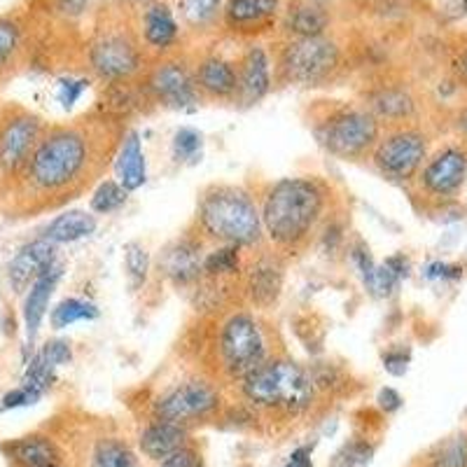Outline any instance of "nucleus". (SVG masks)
<instances>
[{
    "mask_svg": "<svg viewBox=\"0 0 467 467\" xmlns=\"http://www.w3.org/2000/svg\"><path fill=\"white\" fill-rule=\"evenodd\" d=\"M160 467H203V458L197 449L182 446L181 451H175L169 458H164L160 462Z\"/></svg>",
    "mask_w": 467,
    "mask_h": 467,
    "instance_id": "a19ab883",
    "label": "nucleus"
},
{
    "mask_svg": "<svg viewBox=\"0 0 467 467\" xmlns=\"http://www.w3.org/2000/svg\"><path fill=\"white\" fill-rule=\"evenodd\" d=\"M329 26V15L316 0H297L283 12V28L292 37L325 36Z\"/></svg>",
    "mask_w": 467,
    "mask_h": 467,
    "instance_id": "4be33fe9",
    "label": "nucleus"
},
{
    "mask_svg": "<svg viewBox=\"0 0 467 467\" xmlns=\"http://www.w3.org/2000/svg\"><path fill=\"white\" fill-rule=\"evenodd\" d=\"M199 223L203 232L224 245H255L260 244L262 215L248 192L239 187H213L199 203Z\"/></svg>",
    "mask_w": 467,
    "mask_h": 467,
    "instance_id": "20e7f679",
    "label": "nucleus"
},
{
    "mask_svg": "<svg viewBox=\"0 0 467 467\" xmlns=\"http://www.w3.org/2000/svg\"><path fill=\"white\" fill-rule=\"evenodd\" d=\"M425 154H428V143L423 133L414 129H402L379 140L374 164L393 181H409L423 166Z\"/></svg>",
    "mask_w": 467,
    "mask_h": 467,
    "instance_id": "9b49d317",
    "label": "nucleus"
},
{
    "mask_svg": "<svg viewBox=\"0 0 467 467\" xmlns=\"http://www.w3.org/2000/svg\"><path fill=\"white\" fill-rule=\"evenodd\" d=\"M47 467H64V461H61V462H54V465H47Z\"/></svg>",
    "mask_w": 467,
    "mask_h": 467,
    "instance_id": "3c124183",
    "label": "nucleus"
},
{
    "mask_svg": "<svg viewBox=\"0 0 467 467\" xmlns=\"http://www.w3.org/2000/svg\"><path fill=\"white\" fill-rule=\"evenodd\" d=\"M129 192L124 190L117 181H106L96 187V192L91 194V211L108 215V213H115L127 203Z\"/></svg>",
    "mask_w": 467,
    "mask_h": 467,
    "instance_id": "473e14b6",
    "label": "nucleus"
},
{
    "mask_svg": "<svg viewBox=\"0 0 467 467\" xmlns=\"http://www.w3.org/2000/svg\"><path fill=\"white\" fill-rule=\"evenodd\" d=\"M96 318H99V308L80 297H68L58 302L49 314V323L54 329H66L75 323H89Z\"/></svg>",
    "mask_w": 467,
    "mask_h": 467,
    "instance_id": "c756f323",
    "label": "nucleus"
},
{
    "mask_svg": "<svg viewBox=\"0 0 467 467\" xmlns=\"http://www.w3.org/2000/svg\"><path fill=\"white\" fill-rule=\"evenodd\" d=\"M220 362L232 379H245L266 362V341L257 320L248 314H236L223 325L218 339Z\"/></svg>",
    "mask_w": 467,
    "mask_h": 467,
    "instance_id": "39448f33",
    "label": "nucleus"
},
{
    "mask_svg": "<svg viewBox=\"0 0 467 467\" xmlns=\"http://www.w3.org/2000/svg\"><path fill=\"white\" fill-rule=\"evenodd\" d=\"M43 133V119L22 108L7 110L0 117V175L3 178H16L24 173Z\"/></svg>",
    "mask_w": 467,
    "mask_h": 467,
    "instance_id": "6e6552de",
    "label": "nucleus"
},
{
    "mask_svg": "<svg viewBox=\"0 0 467 467\" xmlns=\"http://www.w3.org/2000/svg\"><path fill=\"white\" fill-rule=\"evenodd\" d=\"M87 166V140L75 129L45 131L33 150L22 178L26 185L43 194L66 190L73 185Z\"/></svg>",
    "mask_w": 467,
    "mask_h": 467,
    "instance_id": "f03ea898",
    "label": "nucleus"
},
{
    "mask_svg": "<svg viewBox=\"0 0 467 467\" xmlns=\"http://www.w3.org/2000/svg\"><path fill=\"white\" fill-rule=\"evenodd\" d=\"M178 10L190 26L202 28L218 16L220 0H178Z\"/></svg>",
    "mask_w": 467,
    "mask_h": 467,
    "instance_id": "f704fd0d",
    "label": "nucleus"
},
{
    "mask_svg": "<svg viewBox=\"0 0 467 467\" xmlns=\"http://www.w3.org/2000/svg\"><path fill=\"white\" fill-rule=\"evenodd\" d=\"M271 89V58L265 52V47L253 45L245 49L236 66V94L234 99L241 106H255L269 94Z\"/></svg>",
    "mask_w": 467,
    "mask_h": 467,
    "instance_id": "4468645a",
    "label": "nucleus"
},
{
    "mask_svg": "<svg viewBox=\"0 0 467 467\" xmlns=\"http://www.w3.org/2000/svg\"><path fill=\"white\" fill-rule=\"evenodd\" d=\"M379 404H381L386 411H395V409H400V404H402V398L395 393L393 388H383L381 393H379Z\"/></svg>",
    "mask_w": 467,
    "mask_h": 467,
    "instance_id": "49530a36",
    "label": "nucleus"
},
{
    "mask_svg": "<svg viewBox=\"0 0 467 467\" xmlns=\"http://www.w3.org/2000/svg\"><path fill=\"white\" fill-rule=\"evenodd\" d=\"M425 276L431 278V281H437V278H456V276H461V274H458V269L456 266H449V265H444V262H432L431 266H428V269H425Z\"/></svg>",
    "mask_w": 467,
    "mask_h": 467,
    "instance_id": "c03bdc74",
    "label": "nucleus"
},
{
    "mask_svg": "<svg viewBox=\"0 0 467 467\" xmlns=\"http://www.w3.org/2000/svg\"><path fill=\"white\" fill-rule=\"evenodd\" d=\"M85 89H87V82L80 80V78H64V80H58V89H57L58 103H61L64 108H73L75 103L82 99Z\"/></svg>",
    "mask_w": 467,
    "mask_h": 467,
    "instance_id": "58836bf2",
    "label": "nucleus"
},
{
    "mask_svg": "<svg viewBox=\"0 0 467 467\" xmlns=\"http://www.w3.org/2000/svg\"><path fill=\"white\" fill-rule=\"evenodd\" d=\"M133 3H140V0H133Z\"/></svg>",
    "mask_w": 467,
    "mask_h": 467,
    "instance_id": "603ef678",
    "label": "nucleus"
},
{
    "mask_svg": "<svg viewBox=\"0 0 467 467\" xmlns=\"http://www.w3.org/2000/svg\"><path fill=\"white\" fill-rule=\"evenodd\" d=\"M117 182L127 192H136L148 181V164H145V152L140 136L136 131H129L122 148L117 152L115 160Z\"/></svg>",
    "mask_w": 467,
    "mask_h": 467,
    "instance_id": "412c9836",
    "label": "nucleus"
},
{
    "mask_svg": "<svg viewBox=\"0 0 467 467\" xmlns=\"http://www.w3.org/2000/svg\"><path fill=\"white\" fill-rule=\"evenodd\" d=\"M425 467H467V432L446 437L428 453Z\"/></svg>",
    "mask_w": 467,
    "mask_h": 467,
    "instance_id": "2f4dec72",
    "label": "nucleus"
},
{
    "mask_svg": "<svg viewBox=\"0 0 467 467\" xmlns=\"http://www.w3.org/2000/svg\"><path fill=\"white\" fill-rule=\"evenodd\" d=\"M369 106H372L369 112H372L377 119H390V122L407 119V117L414 115L416 110L414 99H411L404 89H398V87L379 89L377 94L369 99Z\"/></svg>",
    "mask_w": 467,
    "mask_h": 467,
    "instance_id": "bb28decb",
    "label": "nucleus"
},
{
    "mask_svg": "<svg viewBox=\"0 0 467 467\" xmlns=\"http://www.w3.org/2000/svg\"><path fill=\"white\" fill-rule=\"evenodd\" d=\"M283 467H314V461H311V446H299V449H295Z\"/></svg>",
    "mask_w": 467,
    "mask_h": 467,
    "instance_id": "a18cd8bd",
    "label": "nucleus"
},
{
    "mask_svg": "<svg viewBox=\"0 0 467 467\" xmlns=\"http://www.w3.org/2000/svg\"><path fill=\"white\" fill-rule=\"evenodd\" d=\"M37 353H40V356H43L45 360H47L49 365H54V367L68 365V362L73 360V348H70V344L66 339L47 341V344L37 350Z\"/></svg>",
    "mask_w": 467,
    "mask_h": 467,
    "instance_id": "ea45409f",
    "label": "nucleus"
},
{
    "mask_svg": "<svg viewBox=\"0 0 467 467\" xmlns=\"http://www.w3.org/2000/svg\"><path fill=\"white\" fill-rule=\"evenodd\" d=\"M203 139L202 133L194 129H181L173 139V157L182 164H194L202 160Z\"/></svg>",
    "mask_w": 467,
    "mask_h": 467,
    "instance_id": "c9c22d12",
    "label": "nucleus"
},
{
    "mask_svg": "<svg viewBox=\"0 0 467 467\" xmlns=\"http://www.w3.org/2000/svg\"><path fill=\"white\" fill-rule=\"evenodd\" d=\"M164 276L169 278L173 285L185 287L197 283L203 274V255H202V244L192 239H182L171 244L164 250V255L160 260Z\"/></svg>",
    "mask_w": 467,
    "mask_h": 467,
    "instance_id": "f3484780",
    "label": "nucleus"
},
{
    "mask_svg": "<svg viewBox=\"0 0 467 467\" xmlns=\"http://www.w3.org/2000/svg\"><path fill=\"white\" fill-rule=\"evenodd\" d=\"M404 276H407V260L402 255L388 257L383 265H377L372 278L367 283V290L377 297H388V295H393Z\"/></svg>",
    "mask_w": 467,
    "mask_h": 467,
    "instance_id": "7c9ffc66",
    "label": "nucleus"
},
{
    "mask_svg": "<svg viewBox=\"0 0 467 467\" xmlns=\"http://www.w3.org/2000/svg\"><path fill=\"white\" fill-rule=\"evenodd\" d=\"M99 223H96V215L87 211H68L64 215L54 218L52 223L45 229L43 239L52 241L54 245L58 244H75V241L87 239L96 232Z\"/></svg>",
    "mask_w": 467,
    "mask_h": 467,
    "instance_id": "393cba45",
    "label": "nucleus"
},
{
    "mask_svg": "<svg viewBox=\"0 0 467 467\" xmlns=\"http://www.w3.org/2000/svg\"><path fill=\"white\" fill-rule=\"evenodd\" d=\"M57 265V245L47 239H36L16 250L7 265V283L15 295H26L28 287L43 276L49 266Z\"/></svg>",
    "mask_w": 467,
    "mask_h": 467,
    "instance_id": "ddd939ff",
    "label": "nucleus"
},
{
    "mask_svg": "<svg viewBox=\"0 0 467 467\" xmlns=\"http://www.w3.org/2000/svg\"><path fill=\"white\" fill-rule=\"evenodd\" d=\"M190 441V428L181 423H171V420H157L140 432V451L145 453V458L150 461H164L171 453L181 451L182 446H187Z\"/></svg>",
    "mask_w": 467,
    "mask_h": 467,
    "instance_id": "aec40b11",
    "label": "nucleus"
},
{
    "mask_svg": "<svg viewBox=\"0 0 467 467\" xmlns=\"http://www.w3.org/2000/svg\"><path fill=\"white\" fill-rule=\"evenodd\" d=\"M316 3H320V0H316Z\"/></svg>",
    "mask_w": 467,
    "mask_h": 467,
    "instance_id": "864d4df0",
    "label": "nucleus"
},
{
    "mask_svg": "<svg viewBox=\"0 0 467 467\" xmlns=\"http://www.w3.org/2000/svg\"><path fill=\"white\" fill-rule=\"evenodd\" d=\"M316 139L341 160L362 157L379 140V119L369 110H339L316 127Z\"/></svg>",
    "mask_w": 467,
    "mask_h": 467,
    "instance_id": "423d86ee",
    "label": "nucleus"
},
{
    "mask_svg": "<svg viewBox=\"0 0 467 467\" xmlns=\"http://www.w3.org/2000/svg\"><path fill=\"white\" fill-rule=\"evenodd\" d=\"M0 453L10 467H47L61 462V451L57 441L47 435H24L0 444Z\"/></svg>",
    "mask_w": 467,
    "mask_h": 467,
    "instance_id": "a211bd4d",
    "label": "nucleus"
},
{
    "mask_svg": "<svg viewBox=\"0 0 467 467\" xmlns=\"http://www.w3.org/2000/svg\"><path fill=\"white\" fill-rule=\"evenodd\" d=\"M220 407L218 390L206 381H185L171 388L169 393L161 395L152 407V416L157 420H171V423L190 425L213 416Z\"/></svg>",
    "mask_w": 467,
    "mask_h": 467,
    "instance_id": "1a4fd4ad",
    "label": "nucleus"
},
{
    "mask_svg": "<svg viewBox=\"0 0 467 467\" xmlns=\"http://www.w3.org/2000/svg\"><path fill=\"white\" fill-rule=\"evenodd\" d=\"M89 64L101 80L124 82L140 68V49L127 33L108 31L89 47Z\"/></svg>",
    "mask_w": 467,
    "mask_h": 467,
    "instance_id": "9d476101",
    "label": "nucleus"
},
{
    "mask_svg": "<svg viewBox=\"0 0 467 467\" xmlns=\"http://www.w3.org/2000/svg\"><path fill=\"white\" fill-rule=\"evenodd\" d=\"M241 266V255L236 245H223L203 257V274L208 276H232Z\"/></svg>",
    "mask_w": 467,
    "mask_h": 467,
    "instance_id": "72a5a7b5",
    "label": "nucleus"
},
{
    "mask_svg": "<svg viewBox=\"0 0 467 467\" xmlns=\"http://www.w3.org/2000/svg\"><path fill=\"white\" fill-rule=\"evenodd\" d=\"M223 16L236 33L265 31L281 16V0H227Z\"/></svg>",
    "mask_w": 467,
    "mask_h": 467,
    "instance_id": "dca6fc26",
    "label": "nucleus"
},
{
    "mask_svg": "<svg viewBox=\"0 0 467 467\" xmlns=\"http://www.w3.org/2000/svg\"><path fill=\"white\" fill-rule=\"evenodd\" d=\"M372 444H367L362 440H353V441H346L341 446L339 451L335 453L329 467H365L367 462L372 461Z\"/></svg>",
    "mask_w": 467,
    "mask_h": 467,
    "instance_id": "4c0bfd02",
    "label": "nucleus"
},
{
    "mask_svg": "<svg viewBox=\"0 0 467 467\" xmlns=\"http://www.w3.org/2000/svg\"><path fill=\"white\" fill-rule=\"evenodd\" d=\"M61 276H64V266L57 262V265L49 266L43 276L37 278V281L26 290L22 316H24V327H26V335L31 341L36 339L37 329H40L45 316H47L49 302H52L54 290H57Z\"/></svg>",
    "mask_w": 467,
    "mask_h": 467,
    "instance_id": "6ab92c4d",
    "label": "nucleus"
},
{
    "mask_svg": "<svg viewBox=\"0 0 467 467\" xmlns=\"http://www.w3.org/2000/svg\"><path fill=\"white\" fill-rule=\"evenodd\" d=\"M241 390L250 404L283 414H302L311 407L316 386L304 367L292 360H266L241 379Z\"/></svg>",
    "mask_w": 467,
    "mask_h": 467,
    "instance_id": "7ed1b4c3",
    "label": "nucleus"
},
{
    "mask_svg": "<svg viewBox=\"0 0 467 467\" xmlns=\"http://www.w3.org/2000/svg\"><path fill=\"white\" fill-rule=\"evenodd\" d=\"M178 19L161 0H154L143 12V40L152 49H169L178 40Z\"/></svg>",
    "mask_w": 467,
    "mask_h": 467,
    "instance_id": "b1692460",
    "label": "nucleus"
},
{
    "mask_svg": "<svg viewBox=\"0 0 467 467\" xmlns=\"http://www.w3.org/2000/svg\"><path fill=\"white\" fill-rule=\"evenodd\" d=\"M154 101L173 110H187L199 103V87L194 75L181 61H166L152 70L148 80Z\"/></svg>",
    "mask_w": 467,
    "mask_h": 467,
    "instance_id": "f8f14e48",
    "label": "nucleus"
},
{
    "mask_svg": "<svg viewBox=\"0 0 467 467\" xmlns=\"http://www.w3.org/2000/svg\"><path fill=\"white\" fill-rule=\"evenodd\" d=\"M58 7L64 12H68V15H80L82 7H85V0H61Z\"/></svg>",
    "mask_w": 467,
    "mask_h": 467,
    "instance_id": "de8ad7c7",
    "label": "nucleus"
},
{
    "mask_svg": "<svg viewBox=\"0 0 467 467\" xmlns=\"http://www.w3.org/2000/svg\"><path fill=\"white\" fill-rule=\"evenodd\" d=\"M339 66V47L335 40L292 37L281 54V70L285 80L299 87H316L325 82Z\"/></svg>",
    "mask_w": 467,
    "mask_h": 467,
    "instance_id": "0eeeda50",
    "label": "nucleus"
},
{
    "mask_svg": "<svg viewBox=\"0 0 467 467\" xmlns=\"http://www.w3.org/2000/svg\"><path fill=\"white\" fill-rule=\"evenodd\" d=\"M283 287V271L281 266L274 265L271 260H260L248 276V292L250 299L257 306H269L278 299Z\"/></svg>",
    "mask_w": 467,
    "mask_h": 467,
    "instance_id": "a878e982",
    "label": "nucleus"
},
{
    "mask_svg": "<svg viewBox=\"0 0 467 467\" xmlns=\"http://www.w3.org/2000/svg\"><path fill=\"white\" fill-rule=\"evenodd\" d=\"M37 395L31 393L28 388L24 386H16L12 388L10 393L3 395V400H0V409L3 411H7V409H19V407H31V404L37 402Z\"/></svg>",
    "mask_w": 467,
    "mask_h": 467,
    "instance_id": "79ce46f5",
    "label": "nucleus"
},
{
    "mask_svg": "<svg viewBox=\"0 0 467 467\" xmlns=\"http://www.w3.org/2000/svg\"><path fill=\"white\" fill-rule=\"evenodd\" d=\"M407 362H409L407 350H388L386 356H383V367H386L390 374H404Z\"/></svg>",
    "mask_w": 467,
    "mask_h": 467,
    "instance_id": "37998d69",
    "label": "nucleus"
},
{
    "mask_svg": "<svg viewBox=\"0 0 467 467\" xmlns=\"http://www.w3.org/2000/svg\"><path fill=\"white\" fill-rule=\"evenodd\" d=\"M124 269H127V276L133 287L143 285V283L148 281L150 271L148 250L140 244H129L127 248H124Z\"/></svg>",
    "mask_w": 467,
    "mask_h": 467,
    "instance_id": "e433bc0d",
    "label": "nucleus"
},
{
    "mask_svg": "<svg viewBox=\"0 0 467 467\" xmlns=\"http://www.w3.org/2000/svg\"><path fill=\"white\" fill-rule=\"evenodd\" d=\"M89 467H140L139 458L131 451L127 441L117 440V437H103L96 441L94 451H91Z\"/></svg>",
    "mask_w": 467,
    "mask_h": 467,
    "instance_id": "cd10ccee",
    "label": "nucleus"
},
{
    "mask_svg": "<svg viewBox=\"0 0 467 467\" xmlns=\"http://www.w3.org/2000/svg\"><path fill=\"white\" fill-rule=\"evenodd\" d=\"M458 129H461V133L467 139V110L458 117Z\"/></svg>",
    "mask_w": 467,
    "mask_h": 467,
    "instance_id": "8fccbe9b",
    "label": "nucleus"
},
{
    "mask_svg": "<svg viewBox=\"0 0 467 467\" xmlns=\"http://www.w3.org/2000/svg\"><path fill=\"white\" fill-rule=\"evenodd\" d=\"M197 87L213 99H234L236 94V66L224 57H208L194 73Z\"/></svg>",
    "mask_w": 467,
    "mask_h": 467,
    "instance_id": "5701e85b",
    "label": "nucleus"
},
{
    "mask_svg": "<svg viewBox=\"0 0 467 467\" xmlns=\"http://www.w3.org/2000/svg\"><path fill=\"white\" fill-rule=\"evenodd\" d=\"M467 178V154L458 148L437 152L420 173V185L435 197H451Z\"/></svg>",
    "mask_w": 467,
    "mask_h": 467,
    "instance_id": "2eb2a0df",
    "label": "nucleus"
},
{
    "mask_svg": "<svg viewBox=\"0 0 467 467\" xmlns=\"http://www.w3.org/2000/svg\"><path fill=\"white\" fill-rule=\"evenodd\" d=\"M24 49V26L10 15H0V75H5Z\"/></svg>",
    "mask_w": 467,
    "mask_h": 467,
    "instance_id": "c85d7f7f",
    "label": "nucleus"
},
{
    "mask_svg": "<svg viewBox=\"0 0 467 467\" xmlns=\"http://www.w3.org/2000/svg\"><path fill=\"white\" fill-rule=\"evenodd\" d=\"M325 208V190L318 181L283 178L266 192L262 203V229L274 244L297 245L306 239Z\"/></svg>",
    "mask_w": 467,
    "mask_h": 467,
    "instance_id": "f257e3e1",
    "label": "nucleus"
},
{
    "mask_svg": "<svg viewBox=\"0 0 467 467\" xmlns=\"http://www.w3.org/2000/svg\"><path fill=\"white\" fill-rule=\"evenodd\" d=\"M456 70H458V75H461V80L467 82V49L461 54V58H458Z\"/></svg>",
    "mask_w": 467,
    "mask_h": 467,
    "instance_id": "09e8293b",
    "label": "nucleus"
}]
</instances>
